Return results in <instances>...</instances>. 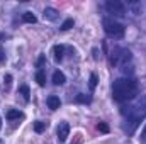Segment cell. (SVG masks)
Instances as JSON below:
<instances>
[{
  "instance_id": "6da1fadb",
  "label": "cell",
  "mask_w": 146,
  "mask_h": 144,
  "mask_svg": "<svg viewBox=\"0 0 146 144\" xmlns=\"http://www.w3.org/2000/svg\"><path fill=\"white\" fill-rule=\"evenodd\" d=\"M121 114L126 117L124 129L127 131V134H134L136 129L139 127V124L145 120L146 117V95L141 97L138 102H134V104H131L127 107H122Z\"/></svg>"
},
{
  "instance_id": "7a4b0ae2",
  "label": "cell",
  "mask_w": 146,
  "mask_h": 144,
  "mask_svg": "<svg viewBox=\"0 0 146 144\" xmlns=\"http://www.w3.org/2000/svg\"><path fill=\"white\" fill-rule=\"evenodd\" d=\"M138 81L131 76L127 78H119L114 81L112 85V98L119 104H124V102H129L133 100L136 95H138Z\"/></svg>"
},
{
  "instance_id": "3957f363",
  "label": "cell",
  "mask_w": 146,
  "mask_h": 144,
  "mask_svg": "<svg viewBox=\"0 0 146 144\" xmlns=\"http://www.w3.org/2000/svg\"><path fill=\"white\" fill-rule=\"evenodd\" d=\"M104 31L109 37L121 39L126 32V27L121 22H117L115 19H112V17H104Z\"/></svg>"
},
{
  "instance_id": "277c9868",
  "label": "cell",
  "mask_w": 146,
  "mask_h": 144,
  "mask_svg": "<svg viewBox=\"0 0 146 144\" xmlns=\"http://www.w3.org/2000/svg\"><path fill=\"white\" fill-rule=\"evenodd\" d=\"M131 61V51L126 48H114L112 54H110V65L112 66H126Z\"/></svg>"
},
{
  "instance_id": "5b68a950",
  "label": "cell",
  "mask_w": 146,
  "mask_h": 144,
  "mask_svg": "<svg viewBox=\"0 0 146 144\" xmlns=\"http://www.w3.org/2000/svg\"><path fill=\"white\" fill-rule=\"evenodd\" d=\"M104 7L114 17H124L126 15V5L122 2H119V0H107Z\"/></svg>"
},
{
  "instance_id": "8992f818",
  "label": "cell",
  "mask_w": 146,
  "mask_h": 144,
  "mask_svg": "<svg viewBox=\"0 0 146 144\" xmlns=\"http://www.w3.org/2000/svg\"><path fill=\"white\" fill-rule=\"evenodd\" d=\"M56 136H58V141H60V143H65V141L68 139V136H70V126H68V122H61V124L58 126Z\"/></svg>"
},
{
  "instance_id": "52a82bcc",
  "label": "cell",
  "mask_w": 146,
  "mask_h": 144,
  "mask_svg": "<svg viewBox=\"0 0 146 144\" xmlns=\"http://www.w3.org/2000/svg\"><path fill=\"white\" fill-rule=\"evenodd\" d=\"M42 17H44V20H56L58 17H60V12L56 10V9H53V7H46L44 9V12H42Z\"/></svg>"
},
{
  "instance_id": "ba28073f",
  "label": "cell",
  "mask_w": 146,
  "mask_h": 144,
  "mask_svg": "<svg viewBox=\"0 0 146 144\" xmlns=\"http://www.w3.org/2000/svg\"><path fill=\"white\" fill-rule=\"evenodd\" d=\"M60 105H61L60 97H56V95H49V97H48V107L51 108V110H58Z\"/></svg>"
},
{
  "instance_id": "9c48e42d",
  "label": "cell",
  "mask_w": 146,
  "mask_h": 144,
  "mask_svg": "<svg viewBox=\"0 0 146 144\" xmlns=\"http://www.w3.org/2000/svg\"><path fill=\"white\" fill-rule=\"evenodd\" d=\"M65 81H66V76L60 71V70L53 73V83H54V85H63Z\"/></svg>"
},
{
  "instance_id": "30bf717a",
  "label": "cell",
  "mask_w": 146,
  "mask_h": 144,
  "mask_svg": "<svg viewBox=\"0 0 146 144\" xmlns=\"http://www.w3.org/2000/svg\"><path fill=\"white\" fill-rule=\"evenodd\" d=\"M53 53H54V61H61L63 59V53H65V46H61V44L54 46Z\"/></svg>"
},
{
  "instance_id": "8fae6325",
  "label": "cell",
  "mask_w": 146,
  "mask_h": 144,
  "mask_svg": "<svg viewBox=\"0 0 146 144\" xmlns=\"http://www.w3.org/2000/svg\"><path fill=\"white\" fill-rule=\"evenodd\" d=\"M24 114L21 112V110H15V108H10L9 112H7V119L9 120H15V119H21Z\"/></svg>"
},
{
  "instance_id": "7c38bea8",
  "label": "cell",
  "mask_w": 146,
  "mask_h": 144,
  "mask_svg": "<svg viewBox=\"0 0 146 144\" xmlns=\"http://www.w3.org/2000/svg\"><path fill=\"white\" fill-rule=\"evenodd\" d=\"M22 20H24L26 24H34L37 19L33 12H24V14H22Z\"/></svg>"
},
{
  "instance_id": "4fadbf2b",
  "label": "cell",
  "mask_w": 146,
  "mask_h": 144,
  "mask_svg": "<svg viewBox=\"0 0 146 144\" xmlns=\"http://www.w3.org/2000/svg\"><path fill=\"white\" fill-rule=\"evenodd\" d=\"M21 93H22V97H24V100L26 102H29V98H31V90H29V87L27 85H21Z\"/></svg>"
},
{
  "instance_id": "5bb4252c",
  "label": "cell",
  "mask_w": 146,
  "mask_h": 144,
  "mask_svg": "<svg viewBox=\"0 0 146 144\" xmlns=\"http://www.w3.org/2000/svg\"><path fill=\"white\" fill-rule=\"evenodd\" d=\"M36 81H37L39 87H44V85H46V75H44V71L36 73Z\"/></svg>"
},
{
  "instance_id": "9a60e30c",
  "label": "cell",
  "mask_w": 146,
  "mask_h": 144,
  "mask_svg": "<svg viewBox=\"0 0 146 144\" xmlns=\"http://www.w3.org/2000/svg\"><path fill=\"white\" fill-rule=\"evenodd\" d=\"M76 102H80V104H90L92 102V97H88L85 93H78L76 95Z\"/></svg>"
},
{
  "instance_id": "2e32d148",
  "label": "cell",
  "mask_w": 146,
  "mask_h": 144,
  "mask_svg": "<svg viewBox=\"0 0 146 144\" xmlns=\"http://www.w3.org/2000/svg\"><path fill=\"white\" fill-rule=\"evenodd\" d=\"M46 129V122H42V120H36L34 122V131L36 132H42Z\"/></svg>"
},
{
  "instance_id": "e0dca14e",
  "label": "cell",
  "mask_w": 146,
  "mask_h": 144,
  "mask_svg": "<svg viewBox=\"0 0 146 144\" xmlns=\"http://www.w3.org/2000/svg\"><path fill=\"white\" fill-rule=\"evenodd\" d=\"M73 24H75V22H73V19H66V20L61 24V27H60V29H61V31H68V29H72V27H73Z\"/></svg>"
},
{
  "instance_id": "ac0fdd59",
  "label": "cell",
  "mask_w": 146,
  "mask_h": 144,
  "mask_svg": "<svg viewBox=\"0 0 146 144\" xmlns=\"http://www.w3.org/2000/svg\"><path fill=\"white\" fill-rule=\"evenodd\" d=\"M97 81H99L97 75H95V73H92V75H90V90H95V87H97Z\"/></svg>"
},
{
  "instance_id": "d6986e66",
  "label": "cell",
  "mask_w": 146,
  "mask_h": 144,
  "mask_svg": "<svg viewBox=\"0 0 146 144\" xmlns=\"http://www.w3.org/2000/svg\"><path fill=\"white\" fill-rule=\"evenodd\" d=\"M44 63H46V58H44V54H41V56H39V59H37V71H42Z\"/></svg>"
},
{
  "instance_id": "ffe728a7",
  "label": "cell",
  "mask_w": 146,
  "mask_h": 144,
  "mask_svg": "<svg viewBox=\"0 0 146 144\" xmlns=\"http://www.w3.org/2000/svg\"><path fill=\"white\" fill-rule=\"evenodd\" d=\"M97 129H99L100 132H106V134L109 132V126H107L106 122H99V124H97Z\"/></svg>"
},
{
  "instance_id": "44dd1931",
  "label": "cell",
  "mask_w": 146,
  "mask_h": 144,
  "mask_svg": "<svg viewBox=\"0 0 146 144\" xmlns=\"http://www.w3.org/2000/svg\"><path fill=\"white\" fill-rule=\"evenodd\" d=\"M141 143H146V126L143 129V132H141Z\"/></svg>"
},
{
  "instance_id": "7402d4cb",
  "label": "cell",
  "mask_w": 146,
  "mask_h": 144,
  "mask_svg": "<svg viewBox=\"0 0 146 144\" xmlns=\"http://www.w3.org/2000/svg\"><path fill=\"white\" fill-rule=\"evenodd\" d=\"M10 81H12V76H10V75H7V76H5V85H7V87H10Z\"/></svg>"
},
{
  "instance_id": "603a6c76",
  "label": "cell",
  "mask_w": 146,
  "mask_h": 144,
  "mask_svg": "<svg viewBox=\"0 0 146 144\" xmlns=\"http://www.w3.org/2000/svg\"><path fill=\"white\" fill-rule=\"evenodd\" d=\"M3 61H5V53L0 49V63H3Z\"/></svg>"
},
{
  "instance_id": "cb8c5ba5",
  "label": "cell",
  "mask_w": 146,
  "mask_h": 144,
  "mask_svg": "<svg viewBox=\"0 0 146 144\" xmlns=\"http://www.w3.org/2000/svg\"><path fill=\"white\" fill-rule=\"evenodd\" d=\"M0 39H5V34H0Z\"/></svg>"
},
{
  "instance_id": "d4e9b609",
  "label": "cell",
  "mask_w": 146,
  "mask_h": 144,
  "mask_svg": "<svg viewBox=\"0 0 146 144\" xmlns=\"http://www.w3.org/2000/svg\"><path fill=\"white\" fill-rule=\"evenodd\" d=\"M0 127H2V119H0Z\"/></svg>"
}]
</instances>
